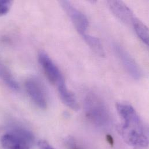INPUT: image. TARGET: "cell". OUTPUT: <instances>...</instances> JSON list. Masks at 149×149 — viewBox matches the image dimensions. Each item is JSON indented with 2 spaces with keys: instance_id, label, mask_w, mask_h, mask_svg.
<instances>
[{
  "instance_id": "obj_1",
  "label": "cell",
  "mask_w": 149,
  "mask_h": 149,
  "mask_svg": "<svg viewBox=\"0 0 149 149\" xmlns=\"http://www.w3.org/2000/svg\"><path fill=\"white\" fill-rule=\"evenodd\" d=\"M116 107L123 121L119 131L124 141L136 148H147L149 145L148 132L134 108L122 103H117Z\"/></svg>"
},
{
  "instance_id": "obj_2",
  "label": "cell",
  "mask_w": 149,
  "mask_h": 149,
  "mask_svg": "<svg viewBox=\"0 0 149 149\" xmlns=\"http://www.w3.org/2000/svg\"><path fill=\"white\" fill-rule=\"evenodd\" d=\"M84 109L86 117L94 125L99 127L109 125V111L103 100L96 93H88L84 100Z\"/></svg>"
},
{
  "instance_id": "obj_3",
  "label": "cell",
  "mask_w": 149,
  "mask_h": 149,
  "mask_svg": "<svg viewBox=\"0 0 149 149\" xmlns=\"http://www.w3.org/2000/svg\"><path fill=\"white\" fill-rule=\"evenodd\" d=\"M34 142L32 134L24 129H16L5 134L1 139L4 149H30Z\"/></svg>"
},
{
  "instance_id": "obj_4",
  "label": "cell",
  "mask_w": 149,
  "mask_h": 149,
  "mask_svg": "<svg viewBox=\"0 0 149 149\" xmlns=\"http://www.w3.org/2000/svg\"><path fill=\"white\" fill-rule=\"evenodd\" d=\"M113 49L117 57L121 61L126 71L133 78L139 79L142 75V70L135 59L121 45L115 43Z\"/></svg>"
},
{
  "instance_id": "obj_5",
  "label": "cell",
  "mask_w": 149,
  "mask_h": 149,
  "mask_svg": "<svg viewBox=\"0 0 149 149\" xmlns=\"http://www.w3.org/2000/svg\"><path fill=\"white\" fill-rule=\"evenodd\" d=\"M38 61L49 81L58 86L65 82V78L61 72L49 56L44 52L38 55Z\"/></svg>"
},
{
  "instance_id": "obj_6",
  "label": "cell",
  "mask_w": 149,
  "mask_h": 149,
  "mask_svg": "<svg viewBox=\"0 0 149 149\" xmlns=\"http://www.w3.org/2000/svg\"><path fill=\"white\" fill-rule=\"evenodd\" d=\"M61 4L70 17L78 33L82 36L86 33L89 25L87 17L68 1H61Z\"/></svg>"
},
{
  "instance_id": "obj_7",
  "label": "cell",
  "mask_w": 149,
  "mask_h": 149,
  "mask_svg": "<svg viewBox=\"0 0 149 149\" xmlns=\"http://www.w3.org/2000/svg\"><path fill=\"white\" fill-rule=\"evenodd\" d=\"M26 89L34 103L41 109L47 107V98L41 82L37 78L28 79L25 84Z\"/></svg>"
},
{
  "instance_id": "obj_8",
  "label": "cell",
  "mask_w": 149,
  "mask_h": 149,
  "mask_svg": "<svg viewBox=\"0 0 149 149\" xmlns=\"http://www.w3.org/2000/svg\"><path fill=\"white\" fill-rule=\"evenodd\" d=\"M112 13L125 24H131L135 17L132 10L123 1H109L107 2Z\"/></svg>"
},
{
  "instance_id": "obj_9",
  "label": "cell",
  "mask_w": 149,
  "mask_h": 149,
  "mask_svg": "<svg viewBox=\"0 0 149 149\" xmlns=\"http://www.w3.org/2000/svg\"><path fill=\"white\" fill-rule=\"evenodd\" d=\"M58 91L62 101L71 109L77 111L79 105L74 95L68 88L66 83L63 82L57 86Z\"/></svg>"
},
{
  "instance_id": "obj_10",
  "label": "cell",
  "mask_w": 149,
  "mask_h": 149,
  "mask_svg": "<svg viewBox=\"0 0 149 149\" xmlns=\"http://www.w3.org/2000/svg\"><path fill=\"white\" fill-rule=\"evenodd\" d=\"M85 42L92 49L97 55L101 57H104L105 56L104 50L103 45L100 40L93 36L87 34L86 33L81 36Z\"/></svg>"
},
{
  "instance_id": "obj_11",
  "label": "cell",
  "mask_w": 149,
  "mask_h": 149,
  "mask_svg": "<svg viewBox=\"0 0 149 149\" xmlns=\"http://www.w3.org/2000/svg\"><path fill=\"white\" fill-rule=\"evenodd\" d=\"M132 25L138 37L146 45L149 44V29L139 18L135 17Z\"/></svg>"
},
{
  "instance_id": "obj_12",
  "label": "cell",
  "mask_w": 149,
  "mask_h": 149,
  "mask_svg": "<svg viewBox=\"0 0 149 149\" xmlns=\"http://www.w3.org/2000/svg\"><path fill=\"white\" fill-rule=\"evenodd\" d=\"M0 75L5 84L12 89L17 91L19 89V85L13 76L9 71L2 66H0Z\"/></svg>"
},
{
  "instance_id": "obj_13",
  "label": "cell",
  "mask_w": 149,
  "mask_h": 149,
  "mask_svg": "<svg viewBox=\"0 0 149 149\" xmlns=\"http://www.w3.org/2000/svg\"><path fill=\"white\" fill-rule=\"evenodd\" d=\"M12 3L11 1H0V16L6 15L9 11Z\"/></svg>"
},
{
  "instance_id": "obj_14",
  "label": "cell",
  "mask_w": 149,
  "mask_h": 149,
  "mask_svg": "<svg viewBox=\"0 0 149 149\" xmlns=\"http://www.w3.org/2000/svg\"><path fill=\"white\" fill-rule=\"evenodd\" d=\"M38 145L40 149H55L45 141H40L38 142Z\"/></svg>"
},
{
  "instance_id": "obj_15",
  "label": "cell",
  "mask_w": 149,
  "mask_h": 149,
  "mask_svg": "<svg viewBox=\"0 0 149 149\" xmlns=\"http://www.w3.org/2000/svg\"><path fill=\"white\" fill-rule=\"evenodd\" d=\"M106 138V141L110 144V145L113 146V145H114V139L112 137V136L110 135H107Z\"/></svg>"
}]
</instances>
